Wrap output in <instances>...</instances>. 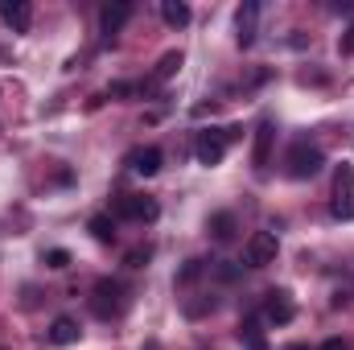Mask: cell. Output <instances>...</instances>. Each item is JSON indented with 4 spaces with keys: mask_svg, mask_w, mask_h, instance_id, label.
Here are the masks:
<instances>
[{
    "mask_svg": "<svg viewBox=\"0 0 354 350\" xmlns=\"http://www.w3.org/2000/svg\"><path fill=\"white\" fill-rule=\"evenodd\" d=\"M322 165H326V153H322L313 140H292V145H288V153H284V174L297 177V181L317 177V174H322Z\"/></svg>",
    "mask_w": 354,
    "mask_h": 350,
    "instance_id": "obj_1",
    "label": "cell"
},
{
    "mask_svg": "<svg viewBox=\"0 0 354 350\" xmlns=\"http://www.w3.org/2000/svg\"><path fill=\"white\" fill-rule=\"evenodd\" d=\"M91 309H95V317H103V322L120 317V313L128 309V288H124L120 280H111V276L95 280V293H91Z\"/></svg>",
    "mask_w": 354,
    "mask_h": 350,
    "instance_id": "obj_2",
    "label": "cell"
},
{
    "mask_svg": "<svg viewBox=\"0 0 354 350\" xmlns=\"http://www.w3.org/2000/svg\"><path fill=\"white\" fill-rule=\"evenodd\" d=\"M334 219L351 223L354 219V165H338V177H334Z\"/></svg>",
    "mask_w": 354,
    "mask_h": 350,
    "instance_id": "obj_3",
    "label": "cell"
},
{
    "mask_svg": "<svg viewBox=\"0 0 354 350\" xmlns=\"http://www.w3.org/2000/svg\"><path fill=\"white\" fill-rule=\"evenodd\" d=\"M276 252H280L276 231H256L248 239V248H243V260H248V268H268V264L276 260Z\"/></svg>",
    "mask_w": 354,
    "mask_h": 350,
    "instance_id": "obj_4",
    "label": "cell"
},
{
    "mask_svg": "<svg viewBox=\"0 0 354 350\" xmlns=\"http://www.w3.org/2000/svg\"><path fill=\"white\" fill-rule=\"evenodd\" d=\"M223 153H227V136H223V132H214V128L198 132V140H194V157H198V165L214 169V165L223 161Z\"/></svg>",
    "mask_w": 354,
    "mask_h": 350,
    "instance_id": "obj_5",
    "label": "cell"
},
{
    "mask_svg": "<svg viewBox=\"0 0 354 350\" xmlns=\"http://www.w3.org/2000/svg\"><path fill=\"white\" fill-rule=\"evenodd\" d=\"M115 214H120V219H132V223H153V219L161 214V206H157L153 198H145V194H124V198L115 202Z\"/></svg>",
    "mask_w": 354,
    "mask_h": 350,
    "instance_id": "obj_6",
    "label": "cell"
},
{
    "mask_svg": "<svg viewBox=\"0 0 354 350\" xmlns=\"http://www.w3.org/2000/svg\"><path fill=\"white\" fill-rule=\"evenodd\" d=\"M0 21H4L12 33H29V25H33V4H29V0H0Z\"/></svg>",
    "mask_w": 354,
    "mask_h": 350,
    "instance_id": "obj_7",
    "label": "cell"
},
{
    "mask_svg": "<svg viewBox=\"0 0 354 350\" xmlns=\"http://www.w3.org/2000/svg\"><path fill=\"white\" fill-rule=\"evenodd\" d=\"M256 25H260V4L256 0H243L239 4V12H235V37H239V46L248 50V46H256Z\"/></svg>",
    "mask_w": 354,
    "mask_h": 350,
    "instance_id": "obj_8",
    "label": "cell"
},
{
    "mask_svg": "<svg viewBox=\"0 0 354 350\" xmlns=\"http://www.w3.org/2000/svg\"><path fill=\"white\" fill-rule=\"evenodd\" d=\"M272 145H276V124H272V120H260V128H256V145H252V169H260V174L268 169V161H272Z\"/></svg>",
    "mask_w": 354,
    "mask_h": 350,
    "instance_id": "obj_9",
    "label": "cell"
},
{
    "mask_svg": "<svg viewBox=\"0 0 354 350\" xmlns=\"http://www.w3.org/2000/svg\"><path fill=\"white\" fill-rule=\"evenodd\" d=\"M264 317L272 322V326H288V322L297 317V305H292V297H288L284 288L268 293V301H264Z\"/></svg>",
    "mask_w": 354,
    "mask_h": 350,
    "instance_id": "obj_10",
    "label": "cell"
},
{
    "mask_svg": "<svg viewBox=\"0 0 354 350\" xmlns=\"http://www.w3.org/2000/svg\"><path fill=\"white\" fill-rule=\"evenodd\" d=\"M128 17H132V4H128V0H111V4L99 8V29H103L107 37H115V33L128 25Z\"/></svg>",
    "mask_w": 354,
    "mask_h": 350,
    "instance_id": "obj_11",
    "label": "cell"
},
{
    "mask_svg": "<svg viewBox=\"0 0 354 350\" xmlns=\"http://www.w3.org/2000/svg\"><path fill=\"white\" fill-rule=\"evenodd\" d=\"M79 334H83V330H79V322H75V317H54V322H50V330H46V338H50L54 347H75V342H79Z\"/></svg>",
    "mask_w": 354,
    "mask_h": 350,
    "instance_id": "obj_12",
    "label": "cell"
},
{
    "mask_svg": "<svg viewBox=\"0 0 354 350\" xmlns=\"http://www.w3.org/2000/svg\"><path fill=\"white\" fill-rule=\"evenodd\" d=\"M128 161H132V169L140 177H153V174H161V161L165 157H161V149H136Z\"/></svg>",
    "mask_w": 354,
    "mask_h": 350,
    "instance_id": "obj_13",
    "label": "cell"
},
{
    "mask_svg": "<svg viewBox=\"0 0 354 350\" xmlns=\"http://www.w3.org/2000/svg\"><path fill=\"white\" fill-rule=\"evenodd\" d=\"M239 342L248 350H268V338H264V330H260L256 317H243V322H239Z\"/></svg>",
    "mask_w": 354,
    "mask_h": 350,
    "instance_id": "obj_14",
    "label": "cell"
},
{
    "mask_svg": "<svg viewBox=\"0 0 354 350\" xmlns=\"http://www.w3.org/2000/svg\"><path fill=\"white\" fill-rule=\"evenodd\" d=\"M161 17H165L169 29H185V25H189V4H185V0H165V4H161Z\"/></svg>",
    "mask_w": 354,
    "mask_h": 350,
    "instance_id": "obj_15",
    "label": "cell"
},
{
    "mask_svg": "<svg viewBox=\"0 0 354 350\" xmlns=\"http://www.w3.org/2000/svg\"><path fill=\"white\" fill-rule=\"evenodd\" d=\"M210 231H214V239H235V214L231 210H214L210 214Z\"/></svg>",
    "mask_w": 354,
    "mask_h": 350,
    "instance_id": "obj_16",
    "label": "cell"
},
{
    "mask_svg": "<svg viewBox=\"0 0 354 350\" xmlns=\"http://www.w3.org/2000/svg\"><path fill=\"white\" fill-rule=\"evenodd\" d=\"M177 71H181V54H177V50H169V54L157 62V71H153V83H165V79H174Z\"/></svg>",
    "mask_w": 354,
    "mask_h": 350,
    "instance_id": "obj_17",
    "label": "cell"
},
{
    "mask_svg": "<svg viewBox=\"0 0 354 350\" xmlns=\"http://www.w3.org/2000/svg\"><path fill=\"white\" fill-rule=\"evenodd\" d=\"M87 227H91V235H95L99 243H111V239H115V223H111L107 214H91Z\"/></svg>",
    "mask_w": 354,
    "mask_h": 350,
    "instance_id": "obj_18",
    "label": "cell"
},
{
    "mask_svg": "<svg viewBox=\"0 0 354 350\" xmlns=\"http://www.w3.org/2000/svg\"><path fill=\"white\" fill-rule=\"evenodd\" d=\"M66 264H71V252L66 248H50L46 252V268H66Z\"/></svg>",
    "mask_w": 354,
    "mask_h": 350,
    "instance_id": "obj_19",
    "label": "cell"
},
{
    "mask_svg": "<svg viewBox=\"0 0 354 350\" xmlns=\"http://www.w3.org/2000/svg\"><path fill=\"white\" fill-rule=\"evenodd\" d=\"M140 83H111V99H128V95H140Z\"/></svg>",
    "mask_w": 354,
    "mask_h": 350,
    "instance_id": "obj_20",
    "label": "cell"
},
{
    "mask_svg": "<svg viewBox=\"0 0 354 350\" xmlns=\"http://www.w3.org/2000/svg\"><path fill=\"white\" fill-rule=\"evenodd\" d=\"M198 272H202V260H189L181 272H177V284H189V280H198Z\"/></svg>",
    "mask_w": 354,
    "mask_h": 350,
    "instance_id": "obj_21",
    "label": "cell"
},
{
    "mask_svg": "<svg viewBox=\"0 0 354 350\" xmlns=\"http://www.w3.org/2000/svg\"><path fill=\"white\" fill-rule=\"evenodd\" d=\"M145 260H149V252H128V268H145Z\"/></svg>",
    "mask_w": 354,
    "mask_h": 350,
    "instance_id": "obj_22",
    "label": "cell"
},
{
    "mask_svg": "<svg viewBox=\"0 0 354 350\" xmlns=\"http://www.w3.org/2000/svg\"><path fill=\"white\" fill-rule=\"evenodd\" d=\"M317 350H346V342H342V338H330V342H322Z\"/></svg>",
    "mask_w": 354,
    "mask_h": 350,
    "instance_id": "obj_23",
    "label": "cell"
}]
</instances>
